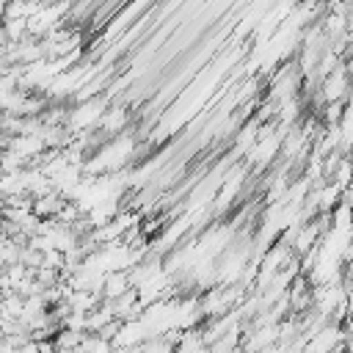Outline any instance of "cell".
<instances>
[{"label": "cell", "mask_w": 353, "mask_h": 353, "mask_svg": "<svg viewBox=\"0 0 353 353\" xmlns=\"http://www.w3.org/2000/svg\"><path fill=\"white\" fill-rule=\"evenodd\" d=\"M63 201H66V199H63L58 190H47V193H41V196H33L30 212H33L36 218H41V221H50V218H55V215L61 212Z\"/></svg>", "instance_id": "1"}, {"label": "cell", "mask_w": 353, "mask_h": 353, "mask_svg": "<svg viewBox=\"0 0 353 353\" xmlns=\"http://www.w3.org/2000/svg\"><path fill=\"white\" fill-rule=\"evenodd\" d=\"M130 287H132V284H130V273H127V270H108L105 279H102L99 295H102V301H113V298H119L121 292H127Z\"/></svg>", "instance_id": "2"}, {"label": "cell", "mask_w": 353, "mask_h": 353, "mask_svg": "<svg viewBox=\"0 0 353 353\" xmlns=\"http://www.w3.org/2000/svg\"><path fill=\"white\" fill-rule=\"evenodd\" d=\"M0 339H3V328H0Z\"/></svg>", "instance_id": "3"}]
</instances>
